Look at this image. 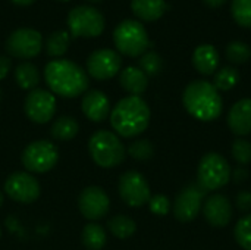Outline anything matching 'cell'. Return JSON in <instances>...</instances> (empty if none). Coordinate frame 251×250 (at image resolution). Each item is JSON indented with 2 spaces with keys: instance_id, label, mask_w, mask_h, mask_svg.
<instances>
[{
  "instance_id": "35",
  "label": "cell",
  "mask_w": 251,
  "mask_h": 250,
  "mask_svg": "<svg viewBox=\"0 0 251 250\" xmlns=\"http://www.w3.org/2000/svg\"><path fill=\"white\" fill-rule=\"evenodd\" d=\"M235 205L240 211L243 212H250L251 211V192H240L235 199Z\"/></svg>"
},
{
  "instance_id": "38",
  "label": "cell",
  "mask_w": 251,
  "mask_h": 250,
  "mask_svg": "<svg viewBox=\"0 0 251 250\" xmlns=\"http://www.w3.org/2000/svg\"><path fill=\"white\" fill-rule=\"evenodd\" d=\"M206 3V6H209L210 9H218V7H222L228 0H203Z\"/></svg>"
},
{
  "instance_id": "23",
  "label": "cell",
  "mask_w": 251,
  "mask_h": 250,
  "mask_svg": "<svg viewBox=\"0 0 251 250\" xmlns=\"http://www.w3.org/2000/svg\"><path fill=\"white\" fill-rule=\"evenodd\" d=\"M81 242L87 250H101L106 246L107 236L101 225L90 222L82 228Z\"/></svg>"
},
{
  "instance_id": "21",
  "label": "cell",
  "mask_w": 251,
  "mask_h": 250,
  "mask_svg": "<svg viewBox=\"0 0 251 250\" xmlns=\"http://www.w3.org/2000/svg\"><path fill=\"white\" fill-rule=\"evenodd\" d=\"M131 9L138 19L153 22L163 16L168 4L165 0H131Z\"/></svg>"
},
{
  "instance_id": "12",
  "label": "cell",
  "mask_w": 251,
  "mask_h": 250,
  "mask_svg": "<svg viewBox=\"0 0 251 250\" xmlns=\"http://www.w3.org/2000/svg\"><path fill=\"white\" fill-rule=\"evenodd\" d=\"M24 111L29 121L47 124L56 113V97L51 91L34 88L24 100Z\"/></svg>"
},
{
  "instance_id": "43",
  "label": "cell",
  "mask_w": 251,
  "mask_h": 250,
  "mask_svg": "<svg viewBox=\"0 0 251 250\" xmlns=\"http://www.w3.org/2000/svg\"><path fill=\"white\" fill-rule=\"evenodd\" d=\"M59 1H69V0H59Z\"/></svg>"
},
{
  "instance_id": "34",
  "label": "cell",
  "mask_w": 251,
  "mask_h": 250,
  "mask_svg": "<svg viewBox=\"0 0 251 250\" xmlns=\"http://www.w3.org/2000/svg\"><path fill=\"white\" fill-rule=\"evenodd\" d=\"M149 208L150 211L154 214V215H159V217H165L169 214L171 211V202L169 199L165 196V194H156V196H151L150 200H149Z\"/></svg>"
},
{
  "instance_id": "4",
  "label": "cell",
  "mask_w": 251,
  "mask_h": 250,
  "mask_svg": "<svg viewBox=\"0 0 251 250\" xmlns=\"http://www.w3.org/2000/svg\"><path fill=\"white\" fill-rule=\"evenodd\" d=\"M88 153L100 168H115L125 161L126 149L118 134L99 130L88 140Z\"/></svg>"
},
{
  "instance_id": "42",
  "label": "cell",
  "mask_w": 251,
  "mask_h": 250,
  "mask_svg": "<svg viewBox=\"0 0 251 250\" xmlns=\"http://www.w3.org/2000/svg\"><path fill=\"white\" fill-rule=\"evenodd\" d=\"M0 102H1V90H0Z\"/></svg>"
},
{
  "instance_id": "7",
  "label": "cell",
  "mask_w": 251,
  "mask_h": 250,
  "mask_svg": "<svg viewBox=\"0 0 251 250\" xmlns=\"http://www.w3.org/2000/svg\"><path fill=\"white\" fill-rule=\"evenodd\" d=\"M57 161L59 150L56 144L49 140H35L29 143L21 155V162L25 169L35 174H44L53 169Z\"/></svg>"
},
{
  "instance_id": "41",
  "label": "cell",
  "mask_w": 251,
  "mask_h": 250,
  "mask_svg": "<svg viewBox=\"0 0 251 250\" xmlns=\"http://www.w3.org/2000/svg\"><path fill=\"white\" fill-rule=\"evenodd\" d=\"M88 1H93V3H97V1H101V0H88Z\"/></svg>"
},
{
  "instance_id": "32",
  "label": "cell",
  "mask_w": 251,
  "mask_h": 250,
  "mask_svg": "<svg viewBox=\"0 0 251 250\" xmlns=\"http://www.w3.org/2000/svg\"><path fill=\"white\" fill-rule=\"evenodd\" d=\"M234 236L243 249L251 250V214H247L237 222Z\"/></svg>"
},
{
  "instance_id": "44",
  "label": "cell",
  "mask_w": 251,
  "mask_h": 250,
  "mask_svg": "<svg viewBox=\"0 0 251 250\" xmlns=\"http://www.w3.org/2000/svg\"><path fill=\"white\" fill-rule=\"evenodd\" d=\"M0 237H1V230H0Z\"/></svg>"
},
{
  "instance_id": "28",
  "label": "cell",
  "mask_w": 251,
  "mask_h": 250,
  "mask_svg": "<svg viewBox=\"0 0 251 250\" xmlns=\"http://www.w3.org/2000/svg\"><path fill=\"white\" fill-rule=\"evenodd\" d=\"M226 59L234 65H241L249 62L251 57V49L244 41H232L225 50Z\"/></svg>"
},
{
  "instance_id": "25",
  "label": "cell",
  "mask_w": 251,
  "mask_h": 250,
  "mask_svg": "<svg viewBox=\"0 0 251 250\" xmlns=\"http://www.w3.org/2000/svg\"><path fill=\"white\" fill-rule=\"evenodd\" d=\"M107 228L115 237L125 240L137 231V224L132 218L126 215H115L107 221Z\"/></svg>"
},
{
  "instance_id": "27",
  "label": "cell",
  "mask_w": 251,
  "mask_h": 250,
  "mask_svg": "<svg viewBox=\"0 0 251 250\" xmlns=\"http://www.w3.org/2000/svg\"><path fill=\"white\" fill-rule=\"evenodd\" d=\"M240 81V72L234 66H224L215 72L213 85L218 91H229Z\"/></svg>"
},
{
  "instance_id": "29",
  "label": "cell",
  "mask_w": 251,
  "mask_h": 250,
  "mask_svg": "<svg viewBox=\"0 0 251 250\" xmlns=\"http://www.w3.org/2000/svg\"><path fill=\"white\" fill-rule=\"evenodd\" d=\"M140 69L149 77V75H157L162 68H163V59L157 52H146L141 55L140 60H138Z\"/></svg>"
},
{
  "instance_id": "24",
  "label": "cell",
  "mask_w": 251,
  "mask_h": 250,
  "mask_svg": "<svg viewBox=\"0 0 251 250\" xmlns=\"http://www.w3.org/2000/svg\"><path fill=\"white\" fill-rule=\"evenodd\" d=\"M51 136L56 139V140H60V141H68V140H72L78 131H79V124L78 121L74 118V116H69V115H63V116H59L53 125H51Z\"/></svg>"
},
{
  "instance_id": "5",
  "label": "cell",
  "mask_w": 251,
  "mask_h": 250,
  "mask_svg": "<svg viewBox=\"0 0 251 250\" xmlns=\"http://www.w3.org/2000/svg\"><path fill=\"white\" fill-rule=\"evenodd\" d=\"M113 43L119 53L129 57L141 56L150 44L144 25L134 19H125L115 28Z\"/></svg>"
},
{
  "instance_id": "39",
  "label": "cell",
  "mask_w": 251,
  "mask_h": 250,
  "mask_svg": "<svg viewBox=\"0 0 251 250\" xmlns=\"http://www.w3.org/2000/svg\"><path fill=\"white\" fill-rule=\"evenodd\" d=\"M10 1H13V3L18 4V6H29V4H32L35 0H10Z\"/></svg>"
},
{
  "instance_id": "16",
  "label": "cell",
  "mask_w": 251,
  "mask_h": 250,
  "mask_svg": "<svg viewBox=\"0 0 251 250\" xmlns=\"http://www.w3.org/2000/svg\"><path fill=\"white\" fill-rule=\"evenodd\" d=\"M203 215L212 227L224 228L232 220V205L226 196L212 194L203 203Z\"/></svg>"
},
{
  "instance_id": "30",
  "label": "cell",
  "mask_w": 251,
  "mask_h": 250,
  "mask_svg": "<svg viewBox=\"0 0 251 250\" xmlns=\"http://www.w3.org/2000/svg\"><path fill=\"white\" fill-rule=\"evenodd\" d=\"M231 13L238 25L251 28V0H232Z\"/></svg>"
},
{
  "instance_id": "18",
  "label": "cell",
  "mask_w": 251,
  "mask_h": 250,
  "mask_svg": "<svg viewBox=\"0 0 251 250\" xmlns=\"http://www.w3.org/2000/svg\"><path fill=\"white\" fill-rule=\"evenodd\" d=\"M228 127L240 137L251 134V99H241L228 113Z\"/></svg>"
},
{
  "instance_id": "31",
  "label": "cell",
  "mask_w": 251,
  "mask_h": 250,
  "mask_svg": "<svg viewBox=\"0 0 251 250\" xmlns=\"http://www.w3.org/2000/svg\"><path fill=\"white\" fill-rule=\"evenodd\" d=\"M128 155L135 161H149L154 155V146L150 140L141 139L135 140L128 147Z\"/></svg>"
},
{
  "instance_id": "40",
  "label": "cell",
  "mask_w": 251,
  "mask_h": 250,
  "mask_svg": "<svg viewBox=\"0 0 251 250\" xmlns=\"http://www.w3.org/2000/svg\"><path fill=\"white\" fill-rule=\"evenodd\" d=\"M1 205H3V193L0 192V208H1Z\"/></svg>"
},
{
  "instance_id": "22",
  "label": "cell",
  "mask_w": 251,
  "mask_h": 250,
  "mask_svg": "<svg viewBox=\"0 0 251 250\" xmlns=\"http://www.w3.org/2000/svg\"><path fill=\"white\" fill-rule=\"evenodd\" d=\"M15 81L22 90H34L40 83V72L31 62H22L15 69Z\"/></svg>"
},
{
  "instance_id": "36",
  "label": "cell",
  "mask_w": 251,
  "mask_h": 250,
  "mask_svg": "<svg viewBox=\"0 0 251 250\" xmlns=\"http://www.w3.org/2000/svg\"><path fill=\"white\" fill-rule=\"evenodd\" d=\"M10 68H12V62L7 56H3L0 55V81L4 80L7 77V74L10 72Z\"/></svg>"
},
{
  "instance_id": "6",
  "label": "cell",
  "mask_w": 251,
  "mask_h": 250,
  "mask_svg": "<svg viewBox=\"0 0 251 250\" xmlns=\"http://www.w3.org/2000/svg\"><path fill=\"white\" fill-rule=\"evenodd\" d=\"M232 171L228 161L216 152L206 153L197 168V184L206 192L225 187L231 180Z\"/></svg>"
},
{
  "instance_id": "10",
  "label": "cell",
  "mask_w": 251,
  "mask_h": 250,
  "mask_svg": "<svg viewBox=\"0 0 251 250\" xmlns=\"http://www.w3.org/2000/svg\"><path fill=\"white\" fill-rule=\"evenodd\" d=\"M206 193L207 192L201 189L197 183L185 186L175 197L172 206L174 217L181 222H191L193 220H196L203 209Z\"/></svg>"
},
{
  "instance_id": "20",
  "label": "cell",
  "mask_w": 251,
  "mask_h": 250,
  "mask_svg": "<svg viewBox=\"0 0 251 250\" xmlns=\"http://www.w3.org/2000/svg\"><path fill=\"white\" fill-rule=\"evenodd\" d=\"M119 83L122 88L131 96H141L149 85V77L137 66L125 68L119 75Z\"/></svg>"
},
{
  "instance_id": "3",
  "label": "cell",
  "mask_w": 251,
  "mask_h": 250,
  "mask_svg": "<svg viewBox=\"0 0 251 250\" xmlns=\"http://www.w3.org/2000/svg\"><path fill=\"white\" fill-rule=\"evenodd\" d=\"M182 103L191 116L206 122L219 118L224 109L219 91L212 83L204 80H194L185 87Z\"/></svg>"
},
{
  "instance_id": "14",
  "label": "cell",
  "mask_w": 251,
  "mask_h": 250,
  "mask_svg": "<svg viewBox=\"0 0 251 250\" xmlns=\"http://www.w3.org/2000/svg\"><path fill=\"white\" fill-rule=\"evenodd\" d=\"M110 208L107 193L99 186H90L79 193L78 209L85 220L97 221L106 217Z\"/></svg>"
},
{
  "instance_id": "1",
  "label": "cell",
  "mask_w": 251,
  "mask_h": 250,
  "mask_svg": "<svg viewBox=\"0 0 251 250\" xmlns=\"http://www.w3.org/2000/svg\"><path fill=\"white\" fill-rule=\"evenodd\" d=\"M44 80L51 93L74 99L81 96L88 88V77L85 71L75 62L68 59H54L44 68Z\"/></svg>"
},
{
  "instance_id": "33",
  "label": "cell",
  "mask_w": 251,
  "mask_h": 250,
  "mask_svg": "<svg viewBox=\"0 0 251 250\" xmlns=\"http://www.w3.org/2000/svg\"><path fill=\"white\" fill-rule=\"evenodd\" d=\"M232 158L240 165H249L251 162V143L244 139H237L231 147Z\"/></svg>"
},
{
  "instance_id": "26",
  "label": "cell",
  "mask_w": 251,
  "mask_h": 250,
  "mask_svg": "<svg viewBox=\"0 0 251 250\" xmlns=\"http://www.w3.org/2000/svg\"><path fill=\"white\" fill-rule=\"evenodd\" d=\"M69 41H71V35L68 31L63 29L54 31L46 40V53L51 57H60L68 52Z\"/></svg>"
},
{
  "instance_id": "19",
  "label": "cell",
  "mask_w": 251,
  "mask_h": 250,
  "mask_svg": "<svg viewBox=\"0 0 251 250\" xmlns=\"http://www.w3.org/2000/svg\"><path fill=\"white\" fill-rule=\"evenodd\" d=\"M193 65L201 75H212L218 71L219 53L212 44H200L193 53Z\"/></svg>"
},
{
  "instance_id": "37",
  "label": "cell",
  "mask_w": 251,
  "mask_h": 250,
  "mask_svg": "<svg viewBox=\"0 0 251 250\" xmlns=\"http://www.w3.org/2000/svg\"><path fill=\"white\" fill-rule=\"evenodd\" d=\"M232 177H234L235 183H241V181H244V180L249 177V171H247L244 167H238V168L234 171Z\"/></svg>"
},
{
  "instance_id": "15",
  "label": "cell",
  "mask_w": 251,
  "mask_h": 250,
  "mask_svg": "<svg viewBox=\"0 0 251 250\" xmlns=\"http://www.w3.org/2000/svg\"><path fill=\"white\" fill-rule=\"evenodd\" d=\"M121 65H122L121 56L118 55V52L112 49L94 50L87 59L88 74L99 81L113 78L119 72Z\"/></svg>"
},
{
  "instance_id": "2",
  "label": "cell",
  "mask_w": 251,
  "mask_h": 250,
  "mask_svg": "<svg viewBox=\"0 0 251 250\" xmlns=\"http://www.w3.org/2000/svg\"><path fill=\"white\" fill-rule=\"evenodd\" d=\"M150 115V108L141 96H126L110 111V125L115 134L132 139L147 130Z\"/></svg>"
},
{
  "instance_id": "11",
  "label": "cell",
  "mask_w": 251,
  "mask_h": 250,
  "mask_svg": "<svg viewBox=\"0 0 251 250\" xmlns=\"http://www.w3.org/2000/svg\"><path fill=\"white\" fill-rule=\"evenodd\" d=\"M43 49V37L32 28H18L6 40V50L18 59H32Z\"/></svg>"
},
{
  "instance_id": "8",
  "label": "cell",
  "mask_w": 251,
  "mask_h": 250,
  "mask_svg": "<svg viewBox=\"0 0 251 250\" xmlns=\"http://www.w3.org/2000/svg\"><path fill=\"white\" fill-rule=\"evenodd\" d=\"M68 28L74 37H99L104 29V18L96 7L76 6L68 13Z\"/></svg>"
},
{
  "instance_id": "17",
  "label": "cell",
  "mask_w": 251,
  "mask_h": 250,
  "mask_svg": "<svg viewBox=\"0 0 251 250\" xmlns=\"http://www.w3.org/2000/svg\"><path fill=\"white\" fill-rule=\"evenodd\" d=\"M81 111L91 122H103L110 115V102L100 90L87 91L81 100Z\"/></svg>"
},
{
  "instance_id": "9",
  "label": "cell",
  "mask_w": 251,
  "mask_h": 250,
  "mask_svg": "<svg viewBox=\"0 0 251 250\" xmlns=\"http://www.w3.org/2000/svg\"><path fill=\"white\" fill-rule=\"evenodd\" d=\"M118 192L125 205L131 208H141L149 203L151 193L150 186L143 174L137 171H126L121 175Z\"/></svg>"
},
{
  "instance_id": "13",
  "label": "cell",
  "mask_w": 251,
  "mask_h": 250,
  "mask_svg": "<svg viewBox=\"0 0 251 250\" xmlns=\"http://www.w3.org/2000/svg\"><path fill=\"white\" fill-rule=\"evenodd\" d=\"M4 192L16 203L29 205L38 199L41 187L35 177H32L28 172L18 171L6 178Z\"/></svg>"
}]
</instances>
